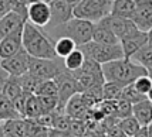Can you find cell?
Listing matches in <instances>:
<instances>
[{"label": "cell", "instance_id": "cell-25", "mask_svg": "<svg viewBox=\"0 0 152 137\" xmlns=\"http://www.w3.org/2000/svg\"><path fill=\"white\" fill-rule=\"evenodd\" d=\"M43 107L40 103V99L36 93H30L28 99L26 103V112H24V118L27 119H36L39 118L40 115H43Z\"/></svg>", "mask_w": 152, "mask_h": 137}, {"label": "cell", "instance_id": "cell-16", "mask_svg": "<svg viewBox=\"0 0 152 137\" xmlns=\"http://www.w3.org/2000/svg\"><path fill=\"white\" fill-rule=\"evenodd\" d=\"M90 109L91 107H88V105L84 102L81 92H78V93L73 95L71 98L68 99V102L66 103V107H64V112L71 119H83V120H86Z\"/></svg>", "mask_w": 152, "mask_h": 137}, {"label": "cell", "instance_id": "cell-44", "mask_svg": "<svg viewBox=\"0 0 152 137\" xmlns=\"http://www.w3.org/2000/svg\"><path fill=\"white\" fill-rule=\"evenodd\" d=\"M148 130H149V137H152V122L148 124Z\"/></svg>", "mask_w": 152, "mask_h": 137}, {"label": "cell", "instance_id": "cell-20", "mask_svg": "<svg viewBox=\"0 0 152 137\" xmlns=\"http://www.w3.org/2000/svg\"><path fill=\"white\" fill-rule=\"evenodd\" d=\"M93 40L98 41V43H104V44H119L118 37L108 27H105L101 23H95V26H94Z\"/></svg>", "mask_w": 152, "mask_h": 137}, {"label": "cell", "instance_id": "cell-10", "mask_svg": "<svg viewBox=\"0 0 152 137\" xmlns=\"http://www.w3.org/2000/svg\"><path fill=\"white\" fill-rule=\"evenodd\" d=\"M132 21L139 30L149 31L152 28V0H135Z\"/></svg>", "mask_w": 152, "mask_h": 137}, {"label": "cell", "instance_id": "cell-7", "mask_svg": "<svg viewBox=\"0 0 152 137\" xmlns=\"http://www.w3.org/2000/svg\"><path fill=\"white\" fill-rule=\"evenodd\" d=\"M56 82L58 85V106H57V110L64 112L66 103L68 102V99L71 98L73 95L81 92V88L78 85V81L74 76V74L68 69L61 71L56 76Z\"/></svg>", "mask_w": 152, "mask_h": 137}, {"label": "cell", "instance_id": "cell-18", "mask_svg": "<svg viewBox=\"0 0 152 137\" xmlns=\"http://www.w3.org/2000/svg\"><path fill=\"white\" fill-rule=\"evenodd\" d=\"M132 116L141 126H148L152 122V102L146 98L132 105Z\"/></svg>", "mask_w": 152, "mask_h": 137}, {"label": "cell", "instance_id": "cell-33", "mask_svg": "<svg viewBox=\"0 0 152 137\" xmlns=\"http://www.w3.org/2000/svg\"><path fill=\"white\" fill-rule=\"evenodd\" d=\"M40 103L43 107V112H53L58 106V96H50V95H37Z\"/></svg>", "mask_w": 152, "mask_h": 137}, {"label": "cell", "instance_id": "cell-6", "mask_svg": "<svg viewBox=\"0 0 152 137\" xmlns=\"http://www.w3.org/2000/svg\"><path fill=\"white\" fill-rule=\"evenodd\" d=\"M66 69L64 59L56 57V58H37L31 57L30 58V65L28 72L34 75L37 79H54L61 71Z\"/></svg>", "mask_w": 152, "mask_h": 137}, {"label": "cell", "instance_id": "cell-46", "mask_svg": "<svg viewBox=\"0 0 152 137\" xmlns=\"http://www.w3.org/2000/svg\"><path fill=\"white\" fill-rule=\"evenodd\" d=\"M43 1H47V3H50V1H51V0H43Z\"/></svg>", "mask_w": 152, "mask_h": 137}, {"label": "cell", "instance_id": "cell-30", "mask_svg": "<svg viewBox=\"0 0 152 137\" xmlns=\"http://www.w3.org/2000/svg\"><path fill=\"white\" fill-rule=\"evenodd\" d=\"M20 84H21V89L26 93H36V89L40 84V79H37L34 75L30 72H26L23 75H20Z\"/></svg>", "mask_w": 152, "mask_h": 137}, {"label": "cell", "instance_id": "cell-32", "mask_svg": "<svg viewBox=\"0 0 152 137\" xmlns=\"http://www.w3.org/2000/svg\"><path fill=\"white\" fill-rule=\"evenodd\" d=\"M132 115V103L125 99H117L115 103V116L118 119H124Z\"/></svg>", "mask_w": 152, "mask_h": 137}, {"label": "cell", "instance_id": "cell-22", "mask_svg": "<svg viewBox=\"0 0 152 137\" xmlns=\"http://www.w3.org/2000/svg\"><path fill=\"white\" fill-rule=\"evenodd\" d=\"M131 59H134L135 62H138L139 65L145 66L146 69L152 66V44L148 41L146 44L139 48L137 52H134Z\"/></svg>", "mask_w": 152, "mask_h": 137}, {"label": "cell", "instance_id": "cell-39", "mask_svg": "<svg viewBox=\"0 0 152 137\" xmlns=\"http://www.w3.org/2000/svg\"><path fill=\"white\" fill-rule=\"evenodd\" d=\"M137 137H149V130L148 126H141V129L137 133Z\"/></svg>", "mask_w": 152, "mask_h": 137}, {"label": "cell", "instance_id": "cell-24", "mask_svg": "<svg viewBox=\"0 0 152 137\" xmlns=\"http://www.w3.org/2000/svg\"><path fill=\"white\" fill-rule=\"evenodd\" d=\"M77 44H75V41L71 40L70 37H60V38L54 40V48H56V54H57V57L60 58H64L67 57L68 54L71 51H74L75 48H77Z\"/></svg>", "mask_w": 152, "mask_h": 137}, {"label": "cell", "instance_id": "cell-19", "mask_svg": "<svg viewBox=\"0 0 152 137\" xmlns=\"http://www.w3.org/2000/svg\"><path fill=\"white\" fill-rule=\"evenodd\" d=\"M134 10H135V0H113L111 14L114 16L132 19Z\"/></svg>", "mask_w": 152, "mask_h": 137}, {"label": "cell", "instance_id": "cell-14", "mask_svg": "<svg viewBox=\"0 0 152 137\" xmlns=\"http://www.w3.org/2000/svg\"><path fill=\"white\" fill-rule=\"evenodd\" d=\"M24 27V26H23ZM23 48V28H19L13 33L0 38V57L1 59L9 58Z\"/></svg>", "mask_w": 152, "mask_h": 137}, {"label": "cell", "instance_id": "cell-45", "mask_svg": "<svg viewBox=\"0 0 152 137\" xmlns=\"http://www.w3.org/2000/svg\"><path fill=\"white\" fill-rule=\"evenodd\" d=\"M148 75L152 78V66H151V68H148Z\"/></svg>", "mask_w": 152, "mask_h": 137}, {"label": "cell", "instance_id": "cell-47", "mask_svg": "<svg viewBox=\"0 0 152 137\" xmlns=\"http://www.w3.org/2000/svg\"><path fill=\"white\" fill-rule=\"evenodd\" d=\"M0 62H1V57H0Z\"/></svg>", "mask_w": 152, "mask_h": 137}, {"label": "cell", "instance_id": "cell-12", "mask_svg": "<svg viewBox=\"0 0 152 137\" xmlns=\"http://www.w3.org/2000/svg\"><path fill=\"white\" fill-rule=\"evenodd\" d=\"M51 19V10H50V3L37 0L31 4L27 6V20L39 27L48 26Z\"/></svg>", "mask_w": 152, "mask_h": 137}, {"label": "cell", "instance_id": "cell-15", "mask_svg": "<svg viewBox=\"0 0 152 137\" xmlns=\"http://www.w3.org/2000/svg\"><path fill=\"white\" fill-rule=\"evenodd\" d=\"M27 21V17H24L23 14H20L16 10H12L7 14H4L0 19V38L6 37L7 34L13 33L19 28H23L24 23Z\"/></svg>", "mask_w": 152, "mask_h": 137}, {"label": "cell", "instance_id": "cell-13", "mask_svg": "<svg viewBox=\"0 0 152 137\" xmlns=\"http://www.w3.org/2000/svg\"><path fill=\"white\" fill-rule=\"evenodd\" d=\"M50 10H51V19L48 26L43 28H51V27L60 26L63 23H66L68 20L74 17V9L73 6L68 4L67 0H51L50 1Z\"/></svg>", "mask_w": 152, "mask_h": 137}, {"label": "cell", "instance_id": "cell-3", "mask_svg": "<svg viewBox=\"0 0 152 137\" xmlns=\"http://www.w3.org/2000/svg\"><path fill=\"white\" fill-rule=\"evenodd\" d=\"M94 26H95V23L93 21L78 19V17H71L68 21L60 24V26L44 28V30L53 40H57L60 37H70L80 47L93 40Z\"/></svg>", "mask_w": 152, "mask_h": 137}, {"label": "cell", "instance_id": "cell-27", "mask_svg": "<svg viewBox=\"0 0 152 137\" xmlns=\"http://www.w3.org/2000/svg\"><path fill=\"white\" fill-rule=\"evenodd\" d=\"M21 92H23V89H21L20 78L19 76H14V75H10V76L7 78L6 84H4V88H3V95L13 100L16 96H19Z\"/></svg>", "mask_w": 152, "mask_h": 137}, {"label": "cell", "instance_id": "cell-26", "mask_svg": "<svg viewBox=\"0 0 152 137\" xmlns=\"http://www.w3.org/2000/svg\"><path fill=\"white\" fill-rule=\"evenodd\" d=\"M118 126H119V129L122 130L124 136H126V137H137V133H138V130L141 129L139 122L134 118L132 115L121 119L118 122Z\"/></svg>", "mask_w": 152, "mask_h": 137}, {"label": "cell", "instance_id": "cell-42", "mask_svg": "<svg viewBox=\"0 0 152 137\" xmlns=\"http://www.w3.org/2000/svg\"><path fill=\"white\" fill-rule=\"evenodd\" d=\"M146 98H148V99H149V100L152 102V86H151V89L148 91V93H146Z\"/></svg>", "mask_w": 152, "mask_h": 137}, {"label": "cell", "instance_id": "cell-9", "mask_svg": "<svg viewBox=\"0 0 152 137\" xmlns=\"http://www.w3.org/2000/svg\"><path fill=\"white\" fill-rule=\"evenodd\" d=\"M30 58H31V55H30L24 48H21V50H20L19 52H16L14 55L9 57V58L1 59L0 66H1L3 69H6L10 75L20 76V75L28 72Z\"/></svg>", "mask_w": 152, "mask_h": 137}, {"label": "cell", "instance_id": "cell-43", "mask_svg": "<svg viewBox=\"0 0 152 137\" xmlns=\"http://www.w3.org/2000/svg\"><path fill=\"white\" fill-rule=\"evenodd\" d=\"M148 41H149V43L152 44V28L149 30V31H148Z\"/></svg>", "mask_w": 152, "mask_h": 137}, {"label": "cell", "instance_id": "cell-37", "mask_svg": "<svg viewBox=\"0 0 152 137\" xmlns=\"http://www.w3.org/2000/svg\"><path fill=\"white\" fill-rule=\"evenodd\" d=\"M12 10H13V6H12L10 0H0V19Z\"/></svg>", "mask_w": 152, "mask_h": 137}, {"label": "cell", "instance_id": "cell-35", "mask_svg": "<svg viewBox=\"0 0 152 137\" xmlns=\"http://www.w3.org/2000/svg\"><path fill=\"white\" fill-rule=\"evenodd\" d=\"M70 134L71 136H86V120H83V119H71Z\"/></svg>", "mask_w": 152, "mask_h": 137}, {"label": "cell", "instance_id": "cell-5", "mask_svg": "<svg viewBox=\"0 0 152 137\" xmlns=\"http://www.w3.org/2000/svg\"><path fill=\"white\" fill-rule=\"evenodd\" d=\"M113 0H81L74 7V17L97 23L111 13Z\"/></svg>", "mask_w": 152, "mask_h": 137}, {"label": "cell", "instance_id": "cell-23", "mask_svg": "<svg viewBox=\"0 0 152 137\" xmlns=\"http://www.w3.org/2000/svg\"><path fill=\"white\" fill-rule=\"evenodd\" d=\"M21 118L19 112L16 110L13 105V100L4 96L3 93L0 95V120H7V119H17Z\"/></svg>", "mask_w": 152, "mask_h": 137}, {"label": "cell", "instance_id": "cell-29", "mask_svg": "<svg viewBox=\"0 0 152 137\" xmlns=\"http://www.w3.org/2000/svg\"><path fill=\"white\" fill-rule=\"evenodd\" d=\"M36 95L58 96V85H57L56 79H43V81H40L39 86L36 89Z\"/></svg>", "mask_w": 152, "mask_h": 137}, {"label": "cell", "instance_id": "cell-34", "mask_svg": "<svg viewBox=\"0 0 152 137\" xmlns=\"http://www.w3.org/2000/svg\"><path fill=\"white\" fill-rule=\"evenodd\" d=\"M132 84H134V86L137 88V91L141 92L142 95H146L152 86V78L148 74H146V75H141V76H138V78L134 81Z\"/></svg>", "mask_w": 152, "mask_h": 137}, {"label": "cell", "instance_id": "cell-40", "mask_svg": "<svg viewBox=\"0 0 152 137\" xmlns=\"http://www.w3.org/2000/svg\"><path fill=\"white\" fill-rule=\"evenodd\" d=\"M67 1H68V4H70V6H73V9H74V7H75L80 1H81V0H67Z\"/></svg>", "mask_w": 152, "mask_h": 137}, {"label": "cell", "instance_id": "cell-2", "mask_svg": "<svg viewBox=\"0 0 152 137\" xmlns=\"http://www.w3.org/2000/svg\"><path fill=\"white\" fill-rule=\"evenodd\" d=\"M101 68H102L105 81H113V82L121 84L122 86L132 84L138 76L148 74V69L145 66L139 65L138 62L126 57L101 64Z\"/></svg>", "mask_w": 152, "mask_h": 137}, {"label": "cell", "instance_id": "cell-21", "mask_svg": "<svg viewBox=\"0 0 152 137\" xmlns=\"http://www.w3.org/2000/svg\"><path fill=\"white\" fill-rule=\"evenodd\" d=\"M63 59H64V65H66V68L68 71L73 72V71L80 69V68L83 66L84 61H86V54L83 52V50H81L80 47H77L74 51H71Z\"/></svg>", "mask_w": 152, "mask_h": 137}, {"label": "cell", "instance_id": "cell-17", "mask_svg": "<svg viewBox=\"0 0 152 137\" xmlns=\"http://www.w3.org/2000/svg\"><path fill=\"white\" fill-rule=\"evenodd\" d=\"M119 43H121V47L124 50V57L131 58L134 52H137L144 44L148 43V33L142 31V30H138L137 33H134L131 35L125 37V38H122Z\"/></svg>", "mask_w": 152, "mask_h": 137}, {"label": "cell", "instance_id": "cell-28", "mask_svg": "<svg viewBox=\"0 0 152 137\" xmlns=\"http://www.w3.org/2000/svg\"><path fill=\"white\" fill-rule=\"evenodd\" d=\"M122 89H124V86L121 84H117L113 81H105L102 85V98L110 99V100L119 99L122 95Z\"/></svg>", "mask_w": 152, "mask_h": 137}, {"label": "cell", "instance_id": "cell-36", "mask_svg": "<svg viewBox=\"0 0 152 137\" xmlns=\"http://www.w3.org/2000/svg\"><path fill=\"white\" fill-rule=\"evenodd\" d=\"M28 95L30 93H26V92H21L19 96H16L13 99V105L16 107V110L19 112V115L21 118H24V112H26V103L27 99H28Z\"/></svg>", "mask_w": 152, "mask_h": 137}, {"label": "cell", "instance_id": "cell-4", "mask_svg": "<svg viewBox=\"0 0 152 137\" xmlns=\"http://www.w3.org/2000/svg\"><path fill=\"white\" fill-rule=\"evenodd\" d=\"M80 48L86 54L87 58L94 59L98 64H105L108 61L124 57V50L121 47V43L119 44H104V43L91 40L86 44L80 45Z\"/></svg>", "mask_w": 152, "mask_h": 137}, {"label": "cell", "instance_id": "cell-1", "mask_svg": "<svg viewBox=\"0 0 152 137\" xmlns=\"http://www.w3.org/2000/svg\"><path fill=\"white\" fill-rule=\"evenodd\" d=\"M23 48L31 57L37 58H56L54 40L43 27H39L27 20L23 27Z\"/></svg>", "mask_w": 152, "mask_h": 137}, {"label": "cell", "instance_id": "cell-11", "mask_svg": "<svg viewBox=\"0 0 152 137\" xmlns=\"http://www.w3.org/2000/svg\"><path fill=\"white\" fill-rule=\"evenodd\" d=\"M30 133V124L27 118L0 120V136L1 137H24Z\"/></svg>", "mask_w": 152, "mask_h": 137}, {"label": "cell", "instance_id": "cell-8", "mask_svg": "<svg viewBox=\"0 0 152 137\" xmlns=\"http://www.w3.org/2000/svg\"><path fill=\"white\" fill-rule=\"evenodd\" d=\"M97 23H101L105 27H108L111 31H113L117 37L119 38V41L122 38H125L131 34L137 33L139 28L137 27V24L132 21V19H124V17H118V16H114V14H108L104 19H101Z\"/></svg>", "mask_w": 152, "mask_h": 137}, {"label": "cell", "instance_id": "cell-38", "mask_svg": "<svg viewBox=\"0 0 152 137\" xmlns=\"http://www.w3.org/2000/svg\"><path fill=\"white\" fill-rule=\"evenodd\" d=\"M9 76H10V74L0 66V95L3 93V88H4V84H6V81Z\"/></svg>", "mask_w": 152, "mask_h": 137}, {"label": "cell", "instance_id": "cell-31", "mask_svg": "<svg viewBox=\"0 0 152 137\" xmlns=\"http://www.w3.org/2000/svg\"><path fill=\"white\" fill-rule=\"evenodd\" d=\"M119 99H125L128 102H131V103H137L139 100H144L146 99V95H142L141 92L137 91V88L134 86V84H128V85L124 86V89H122V95H121V98Z\"/></svg>", "mask_w": 152, "mask_h": 137}, {"label": "cell", "instance_id": "cell-41", "mask_svg": "<svg viewBox=\"0 0 152 137\" xmlns=\"http://www.w3.org/2000/svg\"><path fill=\"white\" fill-rule=\"evenodd\" d=\"M24 6H28V4H31V3H34V1H37V0H20Z\"/></svg>", "mask_w": 152, "mask_h": 137}]
</instances>
